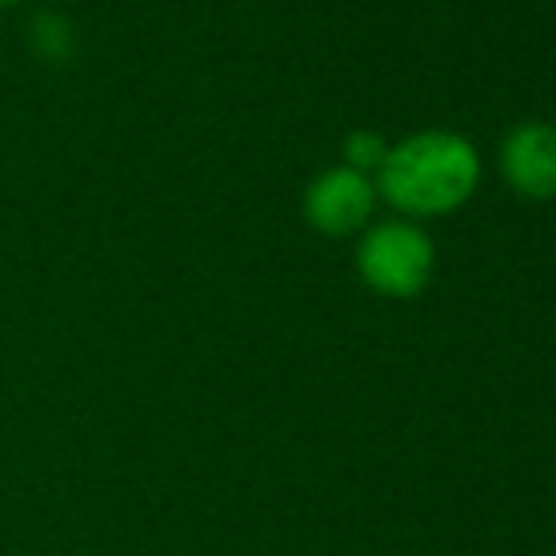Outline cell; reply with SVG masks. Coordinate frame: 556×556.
<instances>
[{
	"instance_id": "1",
	"label": "cell",
	"mask_w": 556,
	"mask_h": 556,
	"mask_svg": "<svg viewBox=\"0 0 556 556\" xmlns=\"http://www.w3.org/2000/svg\"><path fill=\"white\" fill-rule=\"evenodd\" d=\"M477 152L466 137L428 129L402 140L379 167V186L390 205L417 216L451 213L477 186Z\"/></svg>"
},
{
	"instance_id": "2",
	"label": "cell",
	"mask_w": 556,
	"mask_h": 556,
	"mask_svg": "<svg viewBox=\"0 0 556 556\" xmlns=\"http://www.w3.org/2000/svg\"><path fill=\"white\" fill-rule=\"evenodd\" d=\"M359 277L390 300H409L432 280L435 247L417 224L387 220L364 235L356 250Z\"/></svg>"
},
{
	"instance_id": "3",
	"label": "cell",
	"mask_w": 556,
	"mask_h": 556,
	"mask_svg": "<svg viewBox=\"0 0 556 556\" xmlns=\"http://www.w3.org/2000/svg\"><path fill=\"white\" fill-rule=\"evenodd\" d=\"M375 208V186L367 175L352 167H333L311 182L307 198H303V213L311 227L323 235H349L371 216Z\"/></svg>"
},
{
	"instance_id": "4",
	"label": "cell",
	"mask_w": 556,
	"mask_h": 556,
	"mask_svg": "<svg viewBox=\"0 0 556 556\" xmlns=\"http://www.w3.org/2000/svg\"><path fill=\"white\" fill-rule=\"evenodd\" d=\"M507 182L527 198H553L556 193V129L553 125H519L504 140Z\"/></svg>"
},
{
	"instance_id": "5",
	"label": "cell",
	"mask_w": 556,
	"mask_h": 556,
	"mask_svg": "<svg viewBox=\"0 0 556 556\" xmlns=\"http://www.w3.org/2000/svg\"><path fill=\"white\" fill-rule=\"evenodd\" d=\"M387 152L390 148L382 144V137L379 132H367V129H359V132H352L349 140H344V167H352V170H371V167H382V160H387Z\"/></svg>"
},
{
	"instance_id": "6",
	"label": "cell",
	"mask_w": 556,
	"mask_h": 556,
	"mask_svg": "<svg viewBox=\"0 0 556 556\" xmlns=\"http://www.w3.org/2000/svg\"><path fill=\"white\" fill-rule=\"evenodd\" d=\"M0 4H12V0H0Z\"/></svg>"
}]
</instances>
